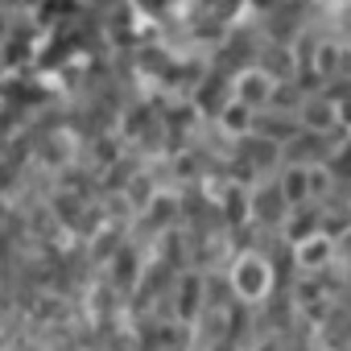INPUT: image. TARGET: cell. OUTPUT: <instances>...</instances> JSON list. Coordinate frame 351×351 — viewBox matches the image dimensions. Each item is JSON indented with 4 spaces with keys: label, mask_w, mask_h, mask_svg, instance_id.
<instances>
[{
    "label": "cell",
    "mask_w": 351,
    "mask_h": 351,
    "mask_svg": "<svg viewBox=\"0 0 351 351\" xmlns=\"http://www.w3.org/2000/svg\"><path fill=\"white\" fill-rule=\"evenodd\" d=\"M298 256H302V265H322L330 256V240L326 236H310V240H302Z\"/></svg>",
    "instance_id": "2"
},
{
    "label": "cell",
    "mask_w": 351,
    "mask_h": 351,
    "mask_svg": "<svg viewBox=\"0 0 351 351\" xmlns=\"http://www.w3.org/2000/svg\"><path fill=\"white\" fill-rule=\"evenodd\" d=\"M232 285H236V293H240L244 302L265 298V289H269V269H265V261H261V256H244V261L236 265V273H232Z\"/></svg>",
    "instance_id": "1"
}]
</instances>
